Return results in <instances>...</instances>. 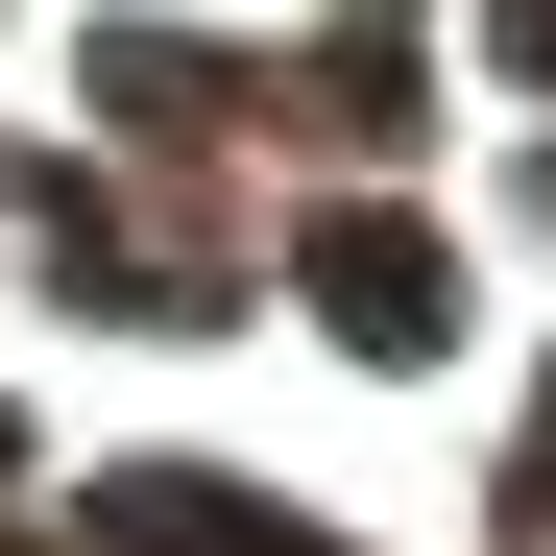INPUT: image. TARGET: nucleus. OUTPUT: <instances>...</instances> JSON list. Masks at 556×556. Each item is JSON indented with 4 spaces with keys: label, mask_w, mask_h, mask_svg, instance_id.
Returning a JSON list of instances; mask_svg holds the SVG:
<instances>
[{
    "label": "nucleus",
    "mask_w": 556,
    "mask_h": 556,
    "mask_svg": "<svg viewBox=\"0 0 556 556\" xmlns=\"http://www.w3.org/2000/svg\"><path fill=\"white\" fill-rule=\"evenodd\" d=\"M315 291H339L363 339H435V242H412V218H339V242H315Z\"/></svg>",
    "instance_id": "obj_1"
}]
</instances>
